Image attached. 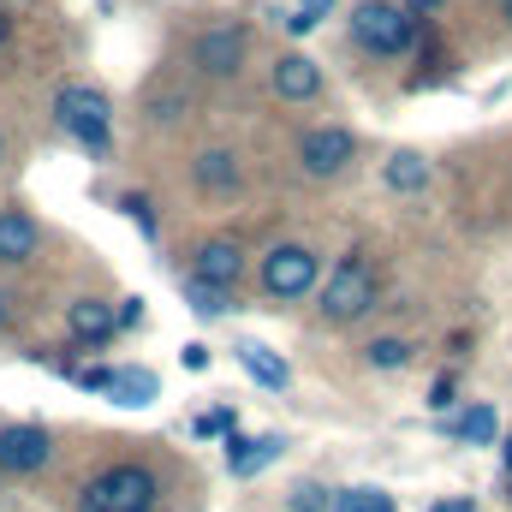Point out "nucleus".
Here are the masks:
<instances>
[{
	"mask_svg": "<svg viewBox=\"0 0 512 512\" xmlns=\"http://www.w3.org/2000/svg\"><path fill=\"white\" fill-rule=\"evenodd\" d=\"M239 274H245V251H239L233 239H209V245L197 251V280H209V286L233 292V286H239Z\"/></svg>",
	"mask_w": 512,
	"mask_h": 512,
	"instance_id": "f8f14e48",
	"label": "nucleus"
},
{
	"mask_svg": "<svg viewBox=\"0 0 512 512\" xmlns=\"http://www.w3.org/2000/svg\"><path fill=\"white\" fill-rule=\"evenodd\" d=\"M328 507L334 512H393V495L387 489H340Z\"/></svg>",
	"mask_w": 512,
	"mask_h": 512,
	"instance_id": "aec40b11",
	"label": "nucleus"
},
{
	"mask_svg": "<svg viewBox=\"0 0 512 512\" xmlns=\"http://www.w3.org/2000/svg\"><path fill=\"white\" fill-rule=\"evenodd\" d=\"M286 453V441L280 435H227V471L233 477H256V471H268L274 459Z\"/></svg>",
	"mask_w": 512,
	"mask_h": 512,
	"instance_id": "9b49d317",
	"label": "nucleus"
},
{
	"mask_svg": "<svg viewBox=\"0 0 512 512\" xmlns=\"http://www.w3.org/2000/svg\"><path fill=\"white\" fill-rule=\"evenodd\" d=\"M6 322H12V298L0 292V328H6Z\"/></svg>",
	"mask_w": 512,
	"mask_h": 512,
	"instance_id": "c756f323",
	"label": "nucleus"
},
{
	"mask_svg": "<svg viewBox=\"0 0 512 512\" xmlns=\"http://www.w3.org/2000/svg\"><path fill=\"white\" fill-rule=\"evenodd\" d=\"M36 221L24 215V209H0V262L6 268H18V262H30L36 256Z\"/></svg>",
	"mask_w": 512,
	"mask_h": 512,
	"instance_id": "ddd939ff",
	"label": "nucleus"
},
{
	"mask_svg": "<svg viewBox=\"0 0 512 512\" xmlns=\"http://www.w3.org/2000/svg\"><path fill=\"white\" fill-rule=\"evenodd\" d=\"M256 280H262V292H268V298L298 304V298H310V292H316L322 262H316V251H310V245H274V251L262 256Z\"/></svg>",
	"mask_w": 512,
	"mask_h": 512,
	"instance_id": "20e7f679",
	"label": "nucleus"
},
{
	"mask_svg": "<svg viewBox=\"0 0 512 512\" xmlns=\"http://www.w3.org/2000/svg\"><path fill=\"white\" fill-rule=\"evenodd\" d=\"M155 501H161V483L149 465H114L84 483L78 512H155Z\"/></svg>",
	"mask_w": 512,
	"mask_h": 512,
	"instance_id": "f257e3e1",
	"label": "nucleus"
},
{
	"mask_svg": "<svg viewBox=\"0 0 512 512\" xmlns=\"http://www.w3.org/2000/svg\"><path fill=\"white\" fill-rule=\"evenodd\" d=\"M322 12H328V0H304V6H298V18H286V24L304 36V30H316V24H322Z\"/></svg>",
	"mask_w": 512,
	"mask_h": 512,
	"instance_id": "5701e85b",
	"label": "nucleus"
},
{
	"mask_svg": "<svg viewBox=\"0 0 512 512\" xmlns=\"http://www.w3.org/2000/svg\"><path fill=\"white\" fill-rule=\"evenodd\" d=\"M292 512H328V489H298L292 495Z\"/></svg>",
	"mask_w": 512,
	"mask_h": 512,
	"instance_id": "b1692460",
	"label": "nucleus"
},
{
	"mask_svg": "<svg viewBox=\"0 0 512 512\" xmlns=\"http://www.w3.org/2000/svg\"><path fill=\"white\" fill-rule=\"evenodd\" d=\"M316 286H322V316L328 322H358V316L376 310V268H370V256H346Z\"/></svg>",
	"mask_w": 512,
	"mask_h": 512,
	"instance_id": "7ed1b4c3",
	"label": "nucleus"
},
{
	"mask_svg": "<svg viewBox=\"0 0 512 512\" xmlns=\"http://www.w3.org/2000/svg\"><path fill=\"white\" fill-rule=\"evenodd\" d=\"M48 459H54V435H48V429H36V423H6V429H0V471L30 477V471H42Z\"/></svg>",
	"mask_w": 512,
	"mask_h": 512,
	"instance_id": "6e6552de",
	"label": "nucleus"
},
{
	"mask_svg": "<svg viewBox=\"0 0 512 512\" xmlns=\"http://www.w3.org/2000/svg\"><path fill=\"white\" fill-rule=\"evenodd\" d=\"M453 393H459V382H453V376H441V382L429 387V405H435V411H447V405H453Z\"/></svg>",
	"mask_w": 512,
	"mask_h": 512,
	"instance_id": "a878e982",
	"label": "nucleus"
},
{
	"mask_svg": "<svg viewBox=\"0 0 512 512\" xmlns=\"http://www.w3.org/2000/svg\"><path fill=\"white\" fill-rule=\"evenodd\" d=\"M185 298H191L197 316H227V310H233V292H221V286H209V280H197V274L185 280Z\"/></svg>",
	"mask_w": 512,
	"mask_h": 512,
	"instance_id": "a211bd4d",
	"label": "nucleus"
},
{
	"mask_svg": "<svg viewBox=\"0 0 512 512\" xmlns=\"http://www.w3.org/2000/svg\"><path fill=\"white\" fill-rule=\"evenodd\" d=\"M393 6H399V12H411V18H429V12H441L447 0H393Z\"/></svg>",
	"mask_w": 512,
	"mask_h": 512,
	"instance_id": "bb28decb",
	"label": "nucleus"
},
{
	"mask_svg": "<svg viewBox=\"0 0 512 512\" xmlns=\"http://www.w3.org/2000/svg\"><path fill=\"white\" fill-rule=\"evenodd\" d=\"M6 42H12V18L0 12V48H6Z\"/></svg>",
	"mask_w": 512,
	"mask_h": 512,
	"instance_id": "7c9ffc66",
	"label": "nucleus"
},
{
	"mask_svg": "<svg viewBox=\"0 0 512 512\" xmlns=\"http://www.w3.org/2000/svg\"><path fill=\"white\" fill-rule=\"evenodd\" d=\"M423 179H429L423 155H393V161H387V185H393V191L411 197V191H423Z\"/></svg>",
	"mask_w": 512,
	"mask_h": 512,
	"instance_id": "6ab92c4d",
	"label": "nucleus"
},
{
	"mask_svg": "<svg viewBox=\"0 0 512 512\" xmlns=\"http://www.w3.org/2000/svg\"><path fill=\"white\" fill-rule=\"evenodd\" d=\"M54 114H60V126L72 131L84 149H108V137H114V108H108V96H102L96 84H66V90L54 96Z\"/></svg>",
	"mask_w": 512,
	"mask_h": 512,
	"instance_id": "39448f33",
	"label": "nucleus"
},
{
	"mask_svg": "<svg viewBox=\"0 0 512 512\" xmlns=\"http://www.w3.org/2000/svg\"><path fill=\"white\" fill-rule=\"evenodd\" d=\"M364 358H370L376 370H405V364H411V346H405V340H376Z\"/></svg>",
	"mask_w": 512,
	"mask_h": 512,
	"instance_id": "412c9836",
	"label": "nucleus"
},
{
	"mask_svg": "<svg viewBox=\"0 0 512 512\" xmlns=\"http://www.w3.org/2000/svg\"><path fill=\"white\" fill-rule=\"evenodd\" d=\"M179 364H185V370H209V346H185Z\"/></svg>",
	"mask_w": 512,
	"mask_h": 512,
	"instance_id": "cd10ccee",
	"label": "nucleus"
},
{
	"mask_svg": "<svg viewBox=\"0 0 512 512\" xmlns=\"http://www.w3.org/2000/svg\"><path fill=\"white\" fill-rule=\"evenodd\" d=\"M120 209H126L143 233H155V215H149V203H143V197H120Z\"/></svg>",
	"mask_w": 512,
	"mask_h": 512,
	"instance_id": "393cba45",
	"label": "nucleus"
},
{
	"mask_svg": "<svg viewBox=\"0 0 512 512\" xmlns=\"http://www.w3.org/2000/svg\"><path fill=\"white\" fill-rule=\"evenodd\" d=\"M447 435L465 447H495V405H465L447 417Z\"/></svg>",
	"mask_w": 512,
	"mask_h": 512,
	"instance_id": "4468645a",
	"label": "nucleus"
},
{
	"mask_svg": "<svg viewBox=\"0 0 512 512\" xmlns=\"http://www.w3.org/2000/svg\"><path fill=\"white\" fill-rule=\"evenodd\" d=\"M239 364H245V376H251L256 387H268V393H280V387L292 382V370H286L268 346H256V340L251 346H239Z\"/></svg>",
	"mask_w": 512,
	"mask_h": 512,
	"instance_id": "2eb2a0df",
	"label": "nucleus"
},
{
	"mask_svg": "<svg viewBox=\"0 0 512 512\" xmlns=\"http://www.w3.org/2000/svg\"><path fill=\"white\" fill-rule=\"evenodd\" d=\"M274 96L280 102H316L322 96V66L310 54H280L274 60Z\"/></svg>",
	"mask_w": 512,
	"mask_h": 512,
	"instance_id": "1a4fd4ad",
	"label": "nucleus"
},
{
	"mask_svg": "<svg viewBox=\"0 0 512 512\" xmlns=\"http://www.w3.org/2000/svg\"><path fill=\"white\" fill-rule=\"evenodd\" d=\"M501 459H507V477H512V441H507V447H501Z\"/></svg>",
	"mask_w": 512,
	"mask_h": 512,
	"instance_id": "2f4dec72",
	"label": "nucleus"
},
{
	"mask_svg": "<svg viewBox=\"0 0 512 512\" xmlns=\"http://www.w3.org/2000/svg\"><path fill=\"white\" fill-rule=\"evenodd\" d=\"M114 304H102V298H72L66 304V334L72 340H84V346H102V340H114Z\"/></svg>",
	"mask_w": 512,
	"mask_h": 512,
	"instance_id": "9d476101",
	"label": "nucleus"
},
{
	"mask_svg": "<svg viewBox=\"0 0 512 512\" xmlns=\"http://www.w3.org/2000/svg\"><path fill=\"white\" fill-rule=\"evenodd\" d=\"M191 173H197V185H203V191H233V185H239V161H233L227 149H203Z\"/></svg>",
	"mask_w": 512,
	"mask_h": 512,
	"instance_id": "f3484780",
	"label": "nucleus"
},
{
	"mask_svg": "<svg viewBox=\"0 0 512 512\" xmlns=\"http://www.w3.org/2000/svg\"><path fill=\"white\" fill-rule=\"evenodd\" d=\"M352 155H358V137L340 126H316L298 137V167H304V179H334V173H346L352 167Z\"/></svg>",
	"mask_w": 512,
	"mask_h": 512,
	"instance_id": "0eeeda50",
	"label": "nucleus"
},
{
	"mask_svg": "<svg viewBox=\"0 0 512 512\" xmlns=\"http://www.w3.org/2000/svg\"><path fill=\"white\" fill-rule=\"evenodd\" d=\"M352 42L376 60H399L417 42V18L399 12L393 0H364V6H352Z\"/></svg>",
	"mask_w": 512,
	"mask_h": 512,
	"instance_id": "f03ea898",
	"label": "nucleus"
},
{
	"mask_svg": "<svg viewBox=\"0 0 512 512\" xmlns=\"http://www.w3.org/2000/svg\"><path fill=\"white\" fill-rule=\"evenodd\" d=\"M245 54H251L245 24H209V30L191 42V66H197L203 78H233V72L245 66Z\"/></svg>",
	"mask_w": 512,
	"mask_h": 512,
	"instance_id": "423d86ee",
	"label": "nucleus"
},
{
	"mask_svg": "<svg viewBox=\"0 0 512 512\" xmlns=\"http://www.w3.org/2000/svg\"><path fill=\"white\" fill-rule=\"evenodd\" d=\"M102 393H114L120 405H131V411H137V405H149V399L161 393V382H155L149 370H108V382H102Z\"/></svg>",
	"mask_w": 512,
	"mask_h": 512,
	"instance_id": "dca6fc26",
	"label": "nucleus"
},
{
	"mask_svg": "<svg viewBox=\"0 0 512 512\" xmlns=\"http://www.w3.org/2000/svg\"><path fill=\"white\" fill-rule=\"evenodd\" d=\"M197 435H203V441H221V435H233V411H227V405L203 411V417H197Z\"/></svg>",
	"mask_w": 512,
	"mask_h": 512,
	"instance_id": "4be33fe9",
	"label": "nucleus"
},
{
	"mask_svg": "<svg viewBox=\"0 0 512 512\" xmlns=\"http://www.w3.org/2000/svg\"><path fill=\"white\" fill-rule=\"evenodd\" d=\"M501 12H507V18H512V0H501Z\"/></svg>",
	"mask_w": 512,
	"mask_h": 512,
	"instance_id": "473e14b6",
	"label": "nucleus"
},
{
	"mask_svg": "<svg viewBox=\"0 0 512 512\" xmlns=\"http://www.w3.org/2000/svg\"><path fill=\"white\" fill-rule=\"evenodd\" d=\"M435 512H471V501H465V495H453V501H441Z\"/></svg>",
	"mask_w": 512,
	"mask_h": 512,
	"instance_id": "c85d7f7f",
	"label": "nucleus"
}]
</instances>
